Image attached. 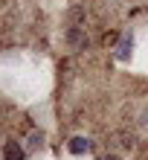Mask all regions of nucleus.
Segmentation results:
<instances>
[{
	"mask_svg": "<svg viewBox=\"0 0 148 160\" xmlns=\"http://www.w3.org/2000/svg\"><path fill=\"white\" fill-rule=\"evenodd\" d=\"M41 140H44L41 134H32V137H29V146H32V148H38V146H41Z\"/></svg>",
	"mask_w": 148,
	"mask_h": 160,
	"instance_id": "4",
	"label": "nucleus"
},
{
	"mask_svg": "<svg viewBox=\"0 0 148 160\" xmlns=\"http://www.w3.org/2000/svg\"><path fill=\"white\" fill-rule=\"evenodd\" d=\"M131 50H134V38H131V32H125L122 38H119V44H116V58L119 61H128Z\"/></svg>",
	"mask_w": 148,
	"mask_h": 160,
	"instance_id": "1",
	"label": "nucleus"
},
{
	"mask_svg": "<svg viewBox=\"0 0 148 160\" xmlns=\"http://www.w3.org/2000/svg\"><path fill=\"white\" fill-rule=\"evenodd\" d=\"M102 160H116V157H102Z\"/></svg>",
	"mask_w": 148,
	"mask_h": 160,
	"instance_id": "6",
	"label": "nucleus"
},
{
	"mask_svg": "<svg viewBox=\"0 0 148 160\" xmlns=\"http://www.w3.org/2000/svg\"><path fill=\"white\" fill-rule=\"evenodd\" d=\"M142 119H145V128H148V111H145V114H142Z\"/></svg>",
	"mask_w": 148,
	"mask_h": 160,
	"instance_id": "5",
	"label": "nucleus"
},
{
	"mask_svg": "<svg viewBox=\"0 0 148 160\" xmlns=\"http://www.w3.org/2000/svg\"><path fill=\"white\" fill-rule=\"evenodd\" d=\"M87 148H90V140H87V137H73V140H70V152H73V154H84Z\"/></svg>",
	"mask_w": 148,
	"mask_h": 160,
	"instance_id": "2",
	"label": "nucleus"
},
{
	"mask_svg": "<svg viewBox=\"0 0 148 160\" xmlns=\"http://www.w3.org/2000/svg\"><path fill=\"white\" fill-rule=\"evenodd\" d=\"M3 157H6V160H23V148L17 146V143H9V146L3 148Z\"/></svg>",
	"mask_w": 148,
	"mask_h": 160,
	"instance_id": "3",
	"label": "nucleus"
}]
</instances>
